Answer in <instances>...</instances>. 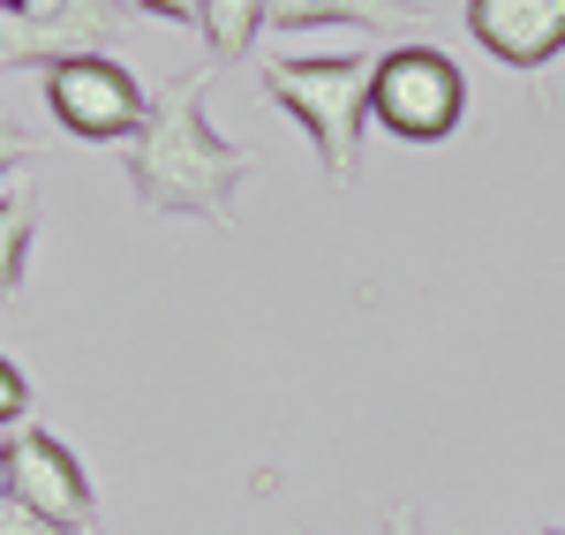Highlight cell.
<instances>
[{"label": "cell", "mask_w": 565, "mask_h": 535, "mask_svg": "<svg viewBox=\"0 0 565 535\" xmlns=\"http://www.w3.org/2000/svg\"><path fill=\"white\" fill-rule=\"evenodd\" d=\"M249 167L257 159L204 121V68H181L174 84L151 98L143 129L129 136V159H121V174H129L143 212H159V220H204L212 234L234 226V196H242Z\"/></svg>", "instance_id": "1"}, {"label": "cell", "mask_w": 565, "mask_h": 535, "mask_svg": "<svg viewBox=\"0 0 565 535\" xmlns=\"http://www.w3.org/2000/svg\"><path fill=\"white\" fill-rule=\"evenodd\" d=\"M370 68L362 53H287L264 68L271 106L309 136V151L324 159V174L348 189L362 167V129H370Z\"/></svg>", "instance_id": "2"}, {"label": "cell", "mask_w": 565, "mask_h": 535, "mask_svg": "<svg viewBox=\"0 0 565 535\" xmlns=\"http://www.w3.org/2000/svg\"><path fill=\"white\" fill-rule=\"evenodd\" d=\"M370 121L399 143H445L468 121V76L437 45H399L370 68Z\"/></svg>", "instance_id": "3"}, {"label": "cell", "mask_w": 565, "mask_h": 535, "mask_svg": "<svg viewBox=\"0 0 565 535\" xmlns=\"http://www.w3.org/2000/svg\"><path fill=\"white\" fill-rule=\"evenodd\" d=\"M45 114L84 143H129L151 114V98L114 53H84V61H53L45 68Z\"/></svg>", "instance_id": "4"}, {"label": "cell", "mask_w": 565, "mask_h": 535, "mask_svg": "<svg viewBox=\"0 0 565 535\" xmlns=\"http://www.w3.org/2000/svg\"><path fill=\"white\" fill-rule=\"evenodd\" d=\"M136 23L129 0H39L31 15H15L8 31V61L15 68H53V61H84L121 45Z\"/></svg>", "instance_id": "5"}, {"label": "cell", "mask_w": 565, "mask_h": 535, "mask_svg": "<svg viewBox=\"0 0 565 535\" xmlns=\"http://www.w3.org/2000/svg\"><path fill=\"white\" fill-rule=\"evenodd\" d=\"M0 452H8V497H23L31 513L61 521V528H90V521H98V491H90L84 460L61 446L53 430L15 422V438H8Z\"/></svg>", "instance_id": "6"}, {"label": "cell", "mask_w": 565, "mask_h": 535, "mask_svg": "<svg viewBox=\"0 0 565 535\" xmlns=\"http://www.w3.org/2000/svg\"><path fill=\"white\" fill-rule=\"evenodd\" d=\"M468 39L498 68H543L565 53V0H468Z\"/></svg>", "instance_id": "7"}, {"label": "cell", "mask_w": 565, "mask_h": 535, "mask_svg": "<svg viewBox=\"0 0 565 535\" xmlns=\"http://www.w3.org/2000/svg\"><path fill=\"white\" fill-rule=\"evenodd\" d=\"M385 31V23H430V0H264V31Z\"/></svg>", "instance_id": "8"}, {"label": "cell", "mask_w": 565, "mask_h": 535, "mask_svg": "<svg viewBox=\"0 0 565 535\" xmlns=\"http://www.w3.org/2000/svg\"><path fill=\"white\" fill-rule=\"evenodd\" d=\"M196 31L212 39L218 61H242V53L264 39V0H204V23H196Z\"/></svg>", "instance_id": "9"}, {"label": "cell", "mask_w": 565, "mask_h": 535, "mask_svg": "<svg viewBox=\"0 0 565 535\" xmlns=\"http://www.w3.org/2000/svg\"><path fill=\"white\" fill-rule=\"evenodd\" d=\"M23 271H31V212L0 196V302L23 287Z\"/></svg>", "instance_id": "10"}, {"label": "cell", "mask_w": 565, "mask_h": 535, "mask_svg": "<svg viewBox=\"0 0 565 535\" xmlns=\"http://www.w3.org/2000/svg\"><path fill=\"white\" fill-rule=\"evenodd\" d=\"M0 535H90V528H61V521L31 513L23 497H0Z\"/></svg>", "instance_id": "11"}, {"label": "cell", "mask_w": 565, "mask_h": 535, "mask_svg": "<svg viewBox=\"0 0 565 535\" xmlns=\"http://www.w3.org/2000/svg\"><path fill=\"white\" fill-rule=\"evenodd\" d=\"M23 415H31V377H23L15 362L0 355V430H15Z\"/></svg>", "instance_id": "12"}, {"label": "cell", "mask_w": 565, "mask_h": 535, "mask_svg": "<svg viewBox=\"0 0 565 535\" xmlns=\"http://www.w3.org/2000/svg\"><path fill=\"white\" fill-rule=\"evenodd\" d=\"M136 15H159V23H189V31H196V23H204V0H129Z\"/></svg>", "instance_id": "13"}, {"label": "cell", "mask_w": 565, "mask_h": 535, "mask_svg": "<svg viewBox=\"0 0 565 535\" xmlns=\"http://www.w3.org/2000/svg\"><path fill=\"white\" fill-rule=\"evenodd\" d=\"M23 167H31V143H23V136H8V129H0V181H15Z\"/></svg>", "instance_id": "14"}, {"label": "cell", "mask_w": 565, "mask_h": 535, "mask_svg": "<svg viewBox=\"0 0 565 535\" xmlns=\"http://www.w3.org/2000/svg\"><path fill=\"white\" fill-rule=\"evenodd\" d=\"M385 535H430V528H423V513L399 497V505H385Z\"/></svg>", "instance_id": "15"}, {"label": "cell", "mask_w": 565, "mask_h": 535, "mask_svg": "<svg viewBox=\"0 0 565 535\" xmlns=\"http://www.w3.org/2000/svg\"><path fill=\"white\" fill-rule=\"evenodd\" d=\"M31 8H39V0H0V15H8V23H15V15H31Z\"/></svg>", "instance_id": "16"}, {"label": "cell", "mask_w": 565, "mask_h": 535, "mask_svg": "<svg viewBox=\"0 0 565 535\" xmlns=\"http://www.w3.org/2000/svg\"><path fill=\"white\" fill-rule=\"evenodd\" d=\"M0 497H8V452H0Z\"/></svg>", "instance_id": "17"}, {"label": "cell", "mask_w": 565, "mask_h": 535, "mask_svg": "<svg viewBox=\"0 0 565 535\" xmlns=\"http://www.w3.org/2000/svg\"><path fill=\"white\" fill-rule=\"evenodd\" d=\"M535 535H565V528H535Z\"/></svg>", "instance_id": "18"}]
</instances>
